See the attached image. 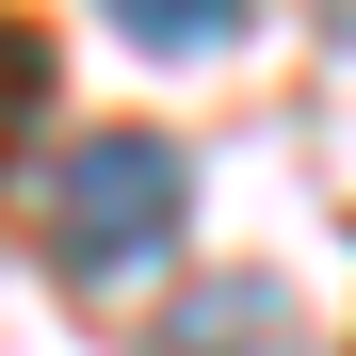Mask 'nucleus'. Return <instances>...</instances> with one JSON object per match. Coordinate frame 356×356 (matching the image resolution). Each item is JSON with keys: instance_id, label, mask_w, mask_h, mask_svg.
Wrapping results in <instances>:
<instances>
[{"instance_id": "1", "label": "nucleus", "mask_w": 356, "mask_h": 356, "mask_svg": "<svg viewBox=\"0 0 356 356\" xmlns=\"http://www.w3.org/2000/svg\"><path fill=\"white\" fill-rule=\"evenodd\" d=\"M178 211H195V178H178L162 130H81L49 162V259L65 275H146L178 243Z\"/></svg>"}, {"instance_id": "2", "label": "nucleus", "mask_w": 356, "mask_h": 356, "mask_svg": "<svg viewBox=\"0 0 356 356\" xmlns=\"http://www.w3.org/2000/svg\"><path fill=\"white\" fill-rule=\"evenodd\" d=\"M162 356H308V308L275 275H195L178 324H162Z\"/></svg>"}, {"instance_id": "3", "label": "nucleus", "mask_w": 356, "mask_h": 356, "mask_svg": "<svg viewBox=\"0 0 356 356\" xmlns=\"http://www.w3.org/2000/svg\"><path fill=\"white\" fill-rule=\"evenodd\" d=\"M113 33H130L146 65H195V49H227V33H243V0H113Z\"/></svg>"}]
</instances>
